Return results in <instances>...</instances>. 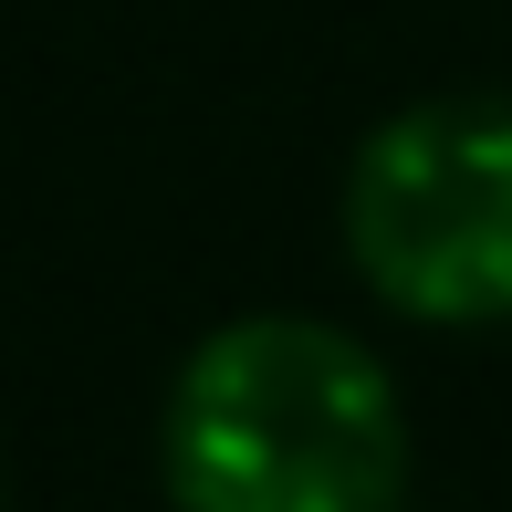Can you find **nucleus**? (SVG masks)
<instances>
[{
  "label": "nucleus",
  "instance_id": "1",
  "mask_svg": "<svg viewBox=\"0 0 512 512\" xmlns=\"http://www.w3.org/2000/svg\"><path fill=\"white\" fill-rule=\"evenodd\" d=\"M157 492L168 512H408V387L335 314H230L157 398Z\"/></svg>",
  "mask_w": 512,
  "mask_h": 512
},
{
  "label": "nucleus",
  "instance_id": "2",
  "mask_svg": "<svg viewBox=\"0 0 512 512\" xmlns=\"http://www.w3.org/2000/svg\"><path fill=\"white\" fill-rule=\"evenodd\" d=\"M335 241L366 304L429 335L512 324V95H418L356 136Z\"/></svg>",
  "mask_w": 512,
  "mask_h": 512
},
{
  "label": "nucleus",
  "instance_id": "3",
  "mask_svg": "<svg viewBox=\"0 0 512 512\" xmlns=\"http://www.w3.org/2000/svg\"><path fill=\"white\" fill-rule=\"evenodd\" d=\"M0 512H11V471H0Z\"/></svg>",
  "mask_w": 512,
  "mask_h": 512
}]
</instances>
